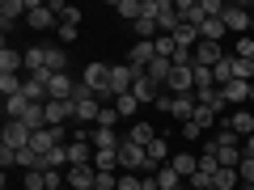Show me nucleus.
I'll use <instances>...</instances> for the list:
<instances>
[{"label":"nucleus","instance_id":"680f3d73","mask_svg":"<svg viewBox=\"0 0 254 190\" xmlns=\"http://www.w3.org/2000/svg\"><path fill=\"white\" fill-rule=\"evenodd\" d=\"M250 110H254V106H250Z\"/></svg>","mask_w":254,"mask_h":190},{"label":"nucleus","instance_id":"ea45409f","mask_svg":"<svg viewBox=\"0 0 254 190\" xmlns=\"http://www.w3.org/2000/svg\"><path fill=\"white\" fill-rule=\"evenodd\" d=\"M115 110H119V118H131L140 110V101L131 97V93H123V97H115Z\"/></svg>","mask_w":254,"mask_h":190},{"label":"nucleus","instance_id":"412c9836","mask_svg":"<svg viewBox=\"0 0 254 190\" xmlns=\"http://www.w3.org/2000/svg\"><path fill=\"white\" fill-rule=\"evenodd\" d=\"M220 93H225V101H229V106H237V110L250 106V85H246V81H229Z\"/></svg>","mask_w":254,"mask_h":190},{"label":"nucleus","instance_id":"c03bdc74","mask_svg":"<svg viewBox=\"0 0 254 190\" xmlns=\"http://www.w3.org/2000/svg\"><path fill=\"white\" fill-rule=\"evenodd\" d=\"M216 169H220V161H216V152H199V173H212V178H216Z\"/></svg>","mask_w":254,"mask_h":190},{"label":"nucleus","instance_id":"9d476101","mask_svg":"<svg viewBox=\"0 0 254 190\" xmlns=\"http://www.w3.org/2000/svg\"><path fill=\"white\" fill-rule=\"evenodd\" d=\"M190 55H195V68H216V63L220 59H225V47H220V43H199V47H195V51H190Z\"/></svg>","mask_w":254,"mask_h":190},{"label":"nucleus","instance_id":"49530a36","mask_svg":"<svg viewBox=\"0 0 254 190\" xmlns=\"http://www.w3.org/2000/svg\"><path fill=\"white\" fill-rule=\"evenodd\" d=\"M115 123H119V110H115V106H102V114H98V127H110V131H115Z\"/></svg>","mask_w":254,"mask_h":190},{"label":"nucleus","instance_id":"09e8293b","mask_svg":"<svg viewBox=\"0 0 254 190\" xmlns=\"http://www.w3.org/2000/svg\"><path fill=\"white\" fill-rule=\"evenodd\" d=\"M187 186H190V190H212V173H195Z\"/></svg>","mask_w":254,"mask_h":190},{"label":"nucleus","instance_id":"6e6552de","mask_svg":"<svg viewBox=\"0 0 254 190\" xmlns=\"http://www.w3.org/2000/svg\"><path fill=\"white\" fill-rule=\"evenodd\" d=\"M165 93H195V68H174L170 81H165Z\"/></svg>","mask_w":254,"mask_h":190},{"label":"nucleus","instance_id":"6ab92c4d","mask_svg":"<svg viewBox=\"0 0 254 190\" xmlns=\"http://www.w3.org/2000/svg\"><path fill=\"white\" fill-rule=\"evenodd\" d=\"M153 59H157V47H153V43H136L131 51H127V63H131L136 72H144V68H148Z\"/></svg>","mask_w":254,"mask_h":190},{"label":"nucleus","instance_id":"dca6fc26","mask_svg":"<svg viewBox=\"0 0 254 190\" xmlns=\"http://www.w3.org/2000/svg\"><path fill=\"white\" fill-rule=\"evenodd\" d=\"M131 97H136L140 106H153V101L161 97V85H157V81H148V72H140V81L131 85Z\"/></svg>","mask_w":254,"mask_h":190},{"label":"nucleus","instance_id":"052dcab7","mask_svg":"<svg viewBox=\"0 0 254 190\" xmlns=\"http://www.w3.org/2000/svg\"><path fill=\"white\" fill-rule=\"evenodd\" d=\"M93 190H98V186H93Z\"/></svg>","mask_w":254,"mask_h":190},{"label":"nucleus","instance_id":"4c0bfd02","mask_svg":"<svg viewBox=\"0 0 254 190\" xmlns=\"http://www.w3.org/2000/svg\"><path fill=\"white\" fill-rule=\"evenodd\" d=\"M233 81L254 85V59H237V55H233Z\"/></svg>","mask_w":254,"mask_h":190},{"label":"nucleus","instance_id":"a211bd4d","mask_svg":"<svg viewBox=\"0 0 254 190\" xmlns=\"http://www.w3.org/2000/svg\"><path fill=\"white\" fill-rule=\"evenodd\" d=\"M89 144L98 148V152H119L123 148V140L110 131V127H93V136H89Z\"/></svg>","mask_w":254,"mask_h":190},{"label":"nucleus","instance_id":"4468645a","mask_svg":"<svg viewBox=\"0 0 254 190\" xmlns=\"http://www.w3.org/2000/svg\"><path fill=\"white\" fill-rule=\"evenodd\" d=\"M47 127H64L68 118H76V101H47Z\"/></svg>","mask_w":254,"mask_h":190},{"label":"nucleus","instance_id":"e433bc0d","mask_svg":"<svg viewBox=\"0 0 254 190\" xmlns=\"http://www.w3.org/2000/svg\"><path fill=\"white\" fill-rule=\"evenodd\" d=\"M119 190H148V173H119Z\"/></svg>","mask_w":254,"mask_h":190},{"label":"nucleus","instance_id":"a878e982","mask_svg":"<svg viewBox=\"0 0 254 190\" xmlns=\"http://www.w3.org/2000/svg\"><path fill=\"white\" fill-rule=\"evenodd\" d=\"M225 34H229V30H225V21H220V17H208V21L199 26V38H203V43H220Z\"/></svg>","mask_w":254,"mask_h":190},{"label":"nucleus","instance_id":"c756f323","mask_svg":"<svg viewBox=\"0 0 254 190\" xmlns=\"http://www.w3.org/2000/svg\"><path fill=\"white\" fill-rule=\"evenodd\" d=\"M153 178H157V186H161V190H182V186H187V182H182L178 173L170 169V165H161V169H157Z\"/></svg>","mask_w":254,"mask_h":190},{"label":"nucleus","instance_id":"f704fd0d","mask_svg":"<svg viewBox=\"0 0 254 190\" xmlns=\"http://www.w3.org/2000/svg\"><path fill=\"white\" fill-rule=\"evenodd\" d=\"M30 106H34V101H26L21 93H17V97H4V114H9V118H26Z\"/></svg>","mask_w":254,"mask_h":190},{"label":"nucleus","instance_id":"c85d7f7f","mask_svg":"<svg viewBox=\"0 0 254 190\" xmlns=\"http://www.w3.org/2000/svg\"><path fill=\"white\" fill-rule=\"evenodd\" d=\"M98 114H102V101H98V97L76 101V123H98Z\"/></svg>","mask_w":254,"mask_h":190},{"label":"nucleus","instance_id":"603ef678","mask_svg":"<svg viewBox=\"0 0 254 190\" xmlns=\"http://www.w3.org/2000/svg\"><path fill=\"white\" fill-rule=\"evenodd\" d=\"M0 165H4V169L17 165V148H4V144H0Z\"/></svg>","mask_w":254,"mask_h":190},{"label":"nucleus","instance_id":"bf43d9fd","mask_svg":"<svg viewBox=\"0 0 254 190\" xmlns=\"http://www.w3.org/2000/svg\"><path fill=\"white\" fill-rule=\"evenodd\" d=\"M182 190H190V186H182Z\"/></svg>","mask_w":254,"mask_h":190},{"label":"nucleus","instance_id":"58836bf2","mask_svg":"<svg viewBox=\"0 0 254 190\" xmlns=\"http://www.w3.org/2000/svg\"><path fill=\"white\" fill-rule=\"evenodd\" d=\"M21 89H26V76H0V93L4 97H17Z\"/></svg>","mask_w":254,"mask_h":190},{"label":"nucleus","instance_id":"72a5a7b5","mask_svg":"<svg viewBox=\"0 0 254 190\" xmlns=\"http://www.w3.org/2000/svg\"><path fill=\"white\" fill-rule=\"evenodd\" d=\"M17 169H26V173L43 169V152H34V148H21V152H17Z\"/></svg>","mask_w":254,"mask_h":190},{"label":"nucleus","instance_id":"b1692460","mask_svg":"<svg viewBox=\"0 0 254 190\" xmlns=\"http://www.w3.org/2000/svg\"><path fill=\"white\" fill-rule=\"evenodd\" d=\"M144 72H148V81H157V85L165 89V81H170V72H174V59H161V55H157V59L148 63Z\"/></svg>","mask_w":254,"mask_h":190},{"label":"nucleus","instance_id":"393cba45","mask_svg":"<svg viewBox=\"0 0 254 190\" xmlns=\"http://www.w3.org/2000/svg\"><path fill=\"white\" fill-rule=\"evenodd\" d=\"M47 72V47H30L26 51V76H38Z\"/></svg>","mask_w":254,"mask_h":190},{"label":"nucleus","instance_id":"1a4fd4ad","mask_svg":"<svg viewBox=\"0 0 254 190\" xmlns=\"http://www.w3.org/2000/svg\"><path fill=\"white\" fill-rule=\"evenodd\" d=\"M17 17H30V0H4L0 4V26H4V34L17 26Z\"/></svg>","mask_w":254,"mask_h":190},{"label":"nucleus","instance_id":"9b49d317","mask_svg":"<svg viewBox=\"0 0 254 190\" xmlns=\"http://www.w3.org/2000/svg\"><path fill=\"white\" fill-rule=\"evenodd\" d=\"M225 127L229 131H237V136H254V110L250 106H242V110H233V114H225Z\"/></svg>","mask_w":254,"mask_h":190},{"label":"nucleus","instance_id":"13d9d810","mask_svg":"<svg viewBox=\"0 0 254 190\" xmlns=\"http://www.w3.org/2000/svg\"><path fill=\"white\" fill-rule=\"evenodd\" d=\"M250 30H254V21H250Z\"/></svg>","mask_w":254,"mask_h":190},{"label":"nucleus","instance_id":"864d4df0","mask_svg":"<svg viewBox=\"0 0 254 190\" xmlns=\"http://www.w3.org/2000/svg\"><path fill=\"white\" fill-rule=\"evenodd\" d=\"M76 30H81V26H64V21H60V30H55V34H60L64 43H72V38H76Z\"/></svg>","mask_w":254,"mask_h":190},{"label":"nucleus","instance_id":"8fccbe9b","mask_svg":"<svg viewBox=\"0 0 254 190\" xmlns=\"http://www.w3.org/2000/svg\"><path fill=\"white\" fill-rule=\"evenodd\" d=\"M98 190H119V173H98Z\"/></svg>","mask_w":254,"mask_h":190},{"label":"nucleus","instance_id":"bb28decb","mask_svg":"<svg viewBox=\"0 0 254 190\" xmlns=\"http://www.w3.org/2000/svg\"><path fill=\"white\" fill-rule=\"evenodd\" d=\"M47 72H68V51L64 47H47Z\"/></svg>","mask_w":254,"mask_h":190},{"label":"nucleus","instance_id":"aec40b11","mask_svg":"<svg viewBox=\"0 0 254 190\" xmlns=\"http://www.w3.org/2000/svg\"><path fill=\"white\" fill-rule=\"evenodd\" d=\"M195 106H199V97H195V93H178V97H174V106H170V114L178 118V123H190V118H195Z\"/></svg>","mask_w":254,"mask_h":190},{"label":"nucleus","instance_id":"a19ab883","mask_svg":"<svg viewBox=\"0 0 254 190\" xmlns=\"http://www.w3.org/2000/svg\"><path fill=\"white\" fill-rule=\"evenodd\" d=\"M233 55H237V59H254V38L242 34V38L233 43Z\"/></svg>","mask_w":254,"mask_h":190},{"label":"nucleus","instance_id":"2f4dec72","mask_svg":"<svg viewBox=\"0 0 254 190\" xmlns=\"http://www.w3.org/2000/svg\"><path fill=\"white\" fill-rule=\"evenodd\" d=\"M212 76H216V89H225V85L233 81V51H229L225 59L216 63V68H212Z\"/></svg>","mask_w":254,"mask_h":190},{"label":"nucleus","instance_id":"20e7f679","mask_svg":"<svg viewBox=\"0 0 254 190\" xmlns=\"http://www.w3.org/2000/svg\"><path fill=\"white\" fill-rule=\"evenodd\" d=\"M30 30H38V34H47V30H60V17H55L51 9H47L43 0H30Z\"/></svg>","mask_w":254,"mask_h":190},{"label":"nucleus","instance_id":"6e6d98bb","mask_svg":"<svg viewBox=\"0 0 254 190\" xmlns=\"http://www.w3.org/2000/svg\"><path fill=\"white\" fill-rule=\"evenodd\" d=\"M246 9H250V13H254V0H250V4H246Z\"/></svg>","mask_w":254,"mask_h":190},{"label":"nucleus","instance_id":"4be33fe9","mask_svg":"<svg viewBox=\"0 0 254 190\" xmlns=\"http://www.w3.org/2000/svg\"><path fill=\"white\" fill-rule=\"evenodd\" d=\"M208 148H216V152H220V148H242V136H237V131H229V127L220 123L216 131H212V140H208Z\"/></svg>","mask_w":254,"mask_h":190},{"label":"nucleus","instance_id":"c9c22d12","mask_svg":"<svg viewBox=\"0 0 254 190\" xmlns=\"http://www.w3.org/2000/svg\"><path fill=\"white\" fill-rule=\"evenodd\" d=\"M43 169H68V148H51V152H43Z\"/></svg>","mask_w":254,"mask_h":190},{"label":"nucleus","instance_id":"a18cd8bd","mask_svg":"<svg viewBox=\"0 0 254 190\" xmlns=\"http://www.w3.org/2000/svg\"><path fill=\"white\" fill-rule=\"evenodd\" d=\"M21 186H26V190H47V173H43V169L26 173V178H21Z\"/></svg>","mask_w":254,"mask_h":190},{"label":"nucleus","instance_id":"f8f14e48","mask_svg":"<svg viewBox=\"0 0 254 190\" xmlns=\"http://www.w3.org/2000/svg\"><path fill=\"white\" fill-rule=\"evenodd\" d=\"M21 72H26V51L0 47V76H21Z\"/></svg>","mask_w":254,"mask_h":190},{"label":"nucleus","instance_id":"0eeeda50","mask_svg":"<svg viewBox=\"0 0 254 190\" xmlns=\"http://www.w3.org/2000/svg\"><path fill=\"white\" fill-rule=\"evenodd\" d=\"M72 93H76V81L68 72H55L47 81V101H72Z\"/></svg>","mask_w":254,"mask_h":190},{"label":"nucleus","instance_id":"473e14b6","mask_svg":"<svg viewBox=\"0 0 254 190\" xmlns=\"http://www.w3.org/2000/svg\"><path fill=\"white\" fill-rule=\"evenodd\" d=\"M190 123H199L203 131H212V127H216V123H225V118H220L212 106H195V118H190Z\"/></svg>","mask_w":254,"mask_h":190},{"label":"nucleus","instance_id":"ddd939ff","mask_svg":"<svg viewBox=\"0 0 254 190\" xmlns=\"http://www.w3.org/2000/svg\"><path fill=\"white\" fill-rule=\"evenodd\" d=\"M47 81H51V72L26 76V89H21V97H26V101H34V106H47Z\"/></svg>","mask_w":254,"mask_h":190},{"label":"nucleus","instance_id":"f3484780","mask_svg":"<svg viewBox=\"0 0 254 190\" xmlns=\"http://www.w3.org/2000/svg\"><path fill=\"white\" fill-rule=\"evenodd\" d=\"M178 21L199 30L203 21H208V17H203V4H199V0H178Z\"/></svg>","mask_w":254,"mask_h":190},{"label":"nucleus","instance_id":"423d86ee","mask_svg":"<svg viewBox=\"0 0 254 190\" xmlns=\"http://www.w3.org/2000/svg\"><path fill=\"white\" fill-rule=\"evenodd\" d=\"M220 21H225V30H229V34H237V38H242L246 34V30H250V9H246V4H225V17H220Z\"/></svg>","mask_w":254,"mask_h":190},{"label":"nucleus","instance_id":"f03ea898","mask_svg":"<svg viewBox=\"0 0 254 190\" xmlns=\"http://www.w3.org/2000/svg\"><path fill=\"white\" fill-rule=\"evenodd\" d=\"M30 136H34V131H30L26 123H21V118H4V131H0V144L4 148H30Z\"/></svg>","mask_w":254,"mask_h":190},{"label":"nucleus","instance_id":"3c124183","mask_svg":"<svg viewBox=\"0 0 254 190\" xmlns=\"http://www.w3.org/2000/svg\"><path fill=\"white\" fill-rule=\"evenodd\" d=\"M60 21H64V26H81V9H76V4H68Z\"/></svg>","mask_w":254,"mask_h":190},{"label":"nucleus","instance_id":"4d7b16f0","mask_svg":"<svg viewBox=\"0 0 254 190\" xmlns=\"http://www.w3.org/2000/svg\"><path fill=\"white\" fill-rule=\"evenodd\" d=\"M237 190H254V186H237Z\"/></svg>","mask_w":254,"mask_h":190},{"label":"nucleus","instance_id":"cd10ccee","mask_svg":"<svg viewBox=\"0 0 254 190\" xmlns=\"http://www.w3.org/2000/svg\"><path fill=\"white\" fill-rule=\"evenodd\" d=\"M127 140H131V144H140V148H148L157 140V131L148 123H131V131H127Z\"/></svg>","mask_w":254,"mask_h":190},{"label":"nucleus","instance_id":"37998d69","mask_svg":"<svg viewBox=\"0 0 254 190\" xmlns=\"http://www.w3.org/2000/svg\"><path fill=\"white\" fill-rule=\"evenodd\" d=\"M237 178H242V186H254V156H242V165H237Z\"/></svg>","mask_w":254,"mask_h":190},{"label":"nucleus","instance_id":"39448f33","mask_svg":"<svg viewBox=\"0 0 254 190\" xmlns=\"http://www.w3.org/2000/svg\"><path fill=\"white\" fill-rule=\"evenodd\" d=\"M64 182L72 190H93L98 186V169H93V165H68V169H64Z\"/></svg>","mask_w":254,"mask_h":190},{"label":"nucleus","instance_id":"79ce46f5","mask_svg":"<svg viewBox=\"0 0 254 190\" xmlns=\"http://www.w3.org/2000/svg\"><path fill=\"white\" fill-rule=\"evenodd\" d=\"M153 47H157V55H161V59H174V51H178V43H174L170 34H161V38H157Z\"/></svg>","mask_w":254,"mask_h":190},{"label":"nucleus","instance_id":"7ed1b4c3","mask_svg":"<svg viewBox=\"0 0 254 190\" xmlns=\"http://www.w3.org/2000/svg\"><path fill=\"white\" fill-rule=\"evenodd\" d=\"M140 81V72L131 68V63H110V93L115 97H123V93H131V85Z\"/></svg>","mask_w":254,"mask_h":190},{"label":"nucleus","instance_id":"5fc2aeb1","mask_svg":"<svg viewBox=\"0 0 254 190\" xmlns=\"http://www.w3.org/2000/svg\"><path fill=\"white\" fill-rule=\"evenodd\" d=\"M242 156H254V136H246V140H242Z\"/></svg>","mask_w":254,"mask_h":190},{"label":"nucleus","instance_id":"7c9ffc66","mask_svg":"<svg viewBox=\"0 0 254 190\" xmlns=\"http://www.w3.org/2000/svg\"><path fill=\"white\" fill-rule=\"evenodd\" d=\"M237 186H242L237 169H216V178H212V190H237Z\"/></svg>","mask_w":254,"mask_h":190},{"label":"nucleus","instance_id":"2eb2a0df","mask_svg":"<svg viewBox=\"0 0 254 190\" xmlns=\"http://www.w3.org/2000/svg\"><path fill=\"white\" fill-rule=\"evenodd\" d=\"M170 169L178 173L182 182H190L195 173H199V156H195V152H174V156H170Z\"/></svg>","mask_w":254,"mask_h":190},{"label":"nucleus","instance_id":"de8ad7c7","mask_svg":"<svg viewBox=\"0 0 254 190\" xmlns=\"http://www.w3.org/2000/svg\"><path fill=\"white\" fill-rule=\"evenodd\" d=\"M208 136V131H203L199 123H182V140H190V144H195V140H203Z\"/></svg>","mask_w":254,"mask_h":190},{"label":"nucleus","instance_id":"5701e85b","mask_svg":"<svg viewBox=\"0 0 254 190\" xmlns=\"http://www.w3.org/2000/svg\"><path fill=\"white\" fill-rule=\"evenodd\" d=\"M115 13L123 21H131V26H136L140 17H144V0H115Z\"/></svg>","mask_w":254,"mask_h":190},{"label":"nucleus","instance_id":"f257e3e1","mask_svg":"<svg viewBox=\"0 0 254 190\" xmlns=\"http://www.w3.org/2000/svg\"><path fill=\"white\" fill-rule=\"evenodd\" d=\"M119 169L123 173H148V178H153V165H148V152L140 144H131V140H123V148H119Z\"/></svg>","mask_w":254,"mask_h":190}]
</instances>
